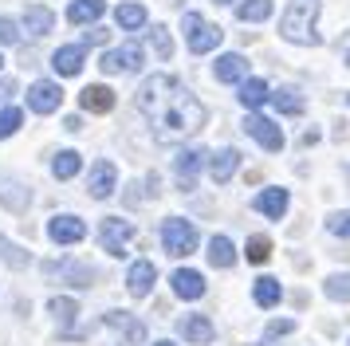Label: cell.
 <instances>
[{"label":"cell","mask_w":350,"mask_h":346,"mask_svg":"<svg viewBox=\"0 0 350 346\" xmlns=\"http://www.w3.org/2000/svg\"><path fill=\"white\" fill-rule=\"evenodd\" d=\"M134 107L142 110V118L150 122V130H154V138L161 146L185 142L205 126V107L174 75H150L134 94Z\"/></svg>","instance_id":"obj_1"},{"label":"cell","mask_w":350,"mask_h":346,"mask_svg":"<svg viewBox=\"0 0 350 346\" xmlns=\"http://www.w3.org/2000/svg\"><path fill=\"white\" fill-rule=\"evenodd\" d=\"M319 12H323V0H291L284 20H280V36H284L287 44L315 47L319 44V28H315Z\"/></svg>","instance_id":"obj_2"},{"label":"cell","mask_w":350,"mask_h":346,"mask_svg":"<svg viewBox=\"0 0 350 346\" xmlns=\"http://www.w3.org/2000/svg\"><path fill=\"white\" fill-rule=\"evenodd\" d=\"M181 31H185V44H189L193 55H205L213 47H221V40H224V31L217 28L213 20H205V16H197V12H185Z\"/></svg>","instance_id":"obj_3"},{"label":"cell","mask_w":350,"mask_h":346,"mask_svg":"<svg viewBox=\"0 0 350 346\" xmlns=\"http://www.w3.org/2000/svg\"><path fill=\"white\" fill-rule=\"evenodd\" d=\"M138 236V224L126 217H107L103 224H98V244H103V252H111V256H126L130 252V240Z\"/></svg>","instance_id":"obj_4"},{"label":"cell","mask_w":350,"mask_h":346,"mask_svg":"<svg viewBox=\"0 0 350 346\" xmlns=\"http://www.w3.org/2000/svg\"><path fill=\"white\" fill-rule=\"evenodd\" d=\"M161 244L170 256H189L197 248V228H193V220L185 217H170L161 224Z\"/></svg>","instance_id":"obj_5"},{"label":"cell","mask_w":350,"mask_h":346,"mask_svg":"<svg viewBox=\"0 0 350 346\" xmlns=\"http://www.w3.org/2000/svg\"><path fill=\"white\" fill-rule=\"evenodd\" d=\"M138 63H142V44L130 40V44L114 47V51H103L98 67H103V75H126V71H134Z\"/></svg>","instance_id":"obj_6"},{"label":"cell","mask_w":350,"mask_h":346,"mask_svg":"<svg viewBox=\"0 0 350 346\" xmlns=\"http://www.w3.org/2000/svg\"><path fill=\"white\" fill-rule=\"evenodd\" d=\"M59 107H64V91H59V83H51V79H36L32 87H28V110H36V114H55Z\"/></svg>","instance_id":"obj_7"},{"label":"cell","mask_w":350,"mask_h":346,"mask_svg":"<svg viewBox=\"0 0 350 346\" xmlns=\"http://www.w3.org/2000/svg\"><path fill=\"white\" fill-rule=\"evenodd\" d=\"M244 130H248L268 154H280V150H284V134H280V126L271 122V118H264V114H248V118H244Z\"/></svg>","instance_id":"obj_8"},{"label":"cell","mask_w":350,"mask_h":346,"mask_svg":"<svg viewBox=\"0 0 350 346\" xmlns=\"http://www.w3.org/2000/svg\"><path fill=\"white\" fill-rule=\"evenodd\" d=\"M48 236L55 244H79L83 236H87V224H83L79 217H71V213H59V217H51Z\"/></svg>","instance_id":"obj_9"},{"label":"cell","mask_w":350,"mask_h":346,"mask_svg":"<svg viewBox=\"0 0 350 346\" xmlns=\"http://www.w3.org/2000/svg\"><path fill=\"white\" fill-rule=\"evenodd\" d=\"M208 161V154L201 150V146H189V150H181L174 161V173H177V181H181V189H193V177L201 173V165Z\"/></svg>","instance_id":"obj_10"},{"label":"cell","mask_w":350,"mask_h":346,"mask_svg":"<svg viewBox=\"0 0 350 346\" xmlns=\"http://www.w3.org/2000/svg\"><path fill=\"white\" fill-rule=\"evenodd\" d=\"M83 59H87V47L83 44H64L55 55H51V67H55V75L71 79V75L83 71Z\"/></svg>","instance_id":"obj_11"},{"label":"cell","mask_w":350,"mask_h":346,"mask_svg":"<svg viewBox=\"0 0 350 346\" xmlns=\"http://www.w3.org/2000/svg\"><path fill=\"white\" fill-rule=\"evenodd\" d=\"M114 185H118V170H114V161H95V170H91V181H87V189H91V197L95 201H103V197H111Z\"/></svg>","instance_id":"obj_12"},{"label":"cell","mask_w":350,"mask_h":346,"mask_svg":"<svg viewBox=\"0 0 350 346\" xmlns=\"http://www.w3.org/2000/svg\"><path fill=\"white\" fill-rule=\"evenodd\" d=\"M154 280H158V267L150 264V260H138V264H130V276H126V287L134 299H146L154 291Z\"/></svg>","instance_id":"obj_13"},{"label":"cell","mask_w":350,"mask_h":346,"mask_svg":"<svg viewBox=\"0 0 350 346\" xmlns=\"http://www.w3.org/2000/svg\"><path fill=\"white\" fill-rule=\"evenodd\" d=\"M237 170H240V150H232V146H228V150H217L213 161H208V173H213L217 185H228Z\"/></svg>","instance_id":"obj_14"},{"label":"cell","mask_w":350,"mask_h":346,"mask_svg":"<svg viewBox=\"0 0 350 346\" xmlns=\"http://www.w3.org/2000/svg\"><path fill=\"white\" fill-rule=\"evenodd\" d=\"M213 75L221 79V83H244L248 79V59L237 55V51H228V55H221V59L213 63Z\"/></svg>","instance_id":"obj_15"},{"label":"cell","mask_w":350,"mask_h":346,"mask_svg":"<svg viewBox=\"0 0 350 346\" xmlns=\"http://www.w3.org/2000/svg\"><path fill=\"white\" fill-rule=\"evenodd\" d=\"M79 103H83V110H91V114H111L114 110V91L103 87V83H91V87H83Z\"/></svg>","instance_id":"obj_16"},{"label":"cell","mask_w":350,"mask_h":346,"mask_svg":"<svg viewBox=\"0 0 350 346\" xmlns=\"http://www.w3.org/2000/svg\"><path fill=\"white\" fill-rule=\"evenodd\" d=\"M170 283H174V295H181V299H201L205 295V276H201V271H189V267L174 271Z\"/></svg>","instance_id":"obj_17"},{"label":"cell","mask_w":350,"mask_h":346,"mask_svg":"<svg viewBox=\"0 0 350 346\" xmlns=\"http://www.w3.org/2000/svg\"><path fill=\"white\" fill-rule=\"evenodd\" d=\"M252 204H256V213H264L268 220H280L287 213V189H264Z\"/></svg>","instance_id":"obj_18"},{"label":"cell","mask_w":350,"mask_h":346,"mask_svg":"<svg viewBox=\"0 0 350 346\" xmlns=\"http://www.w3.org/2000/svg\"><path fill=\"white\" fill-rule=\"evenodd\" d=\"M237 98H240V103H244L248 110H260V107H264V103L271 98V87L264 83V79H244V83H240V94H237Z\"/></svg>","instance_id":"obj_19"},{"label":"cell","mask_w":350,"mask_h":346,"mask_svg":"<svg viewBox=\"0 0 350 346\" xmlns=\"http://www.w3.org/2000/svg\"><path fill=\"white\" fill-rule=\"evenodd\" d=\"M181 334H185L189 343L205 346V343H213L217 330H213V323H208L205 315H185V319H181Z\"/></svg>","instance_id":"obj_20"},{"label":"cell","mask_w":350,"mask_h":346,"mask_svg":"<svg viewBox=\"0 0 350 346\" xmlns=\"http://www.w3.org/2000/svg\"><path fill=\"white\" fill-rule=\"evenodd\" d=\"M103 12H107V0H71L67 20H71V24H95Z\"/></svg>","instance_id":"obj_21"},{"label":"cell","mask_w":350,"mask_h":346,"mask_svg":"<svg viewBox=\"0 0 350 346\" xmlns=\"http://www.w3.org/2000/svg\"><path fill=\"white\" fill-rule=\"evenodd\" d=\"M24 28H28V36H48V31L55 28V12L44 8V4H32V8L24 12Z\"/></svg>","instance_id":"obj_22"},{"label":"cell","mask_w":350,"mask_h":346,"mask_svg":"<svg viewBox=\"0 0 350 346\" xmlns=\"http://www.w3.org/2000/svg\"><path fill=\"white\" fill-rule=\"evenodd\" d=\"M114 20H118V28H126V31H142L146 28V20H150V12H146L142 4H118L114 8Z\"/></svg>","instance_id":"obj_23"},{"label":"cell","mask_w":350,"mask_h":346,"mask_svg":"<svg viewBox=\"0 0 350 346\" xmlns=\"http://www.w3.org/2000/svg\"><path fill=\"white\" fill-rule=\"evenodd\" d=\"M79 170H83V154L79 150H59V154L51 157V173H55L59 181H71Z\"/></svg>","instance_id":"obj_24"},{"label":"cell","mask_w":350,"mask_h":346,"mask_svg":"<svg viewBox=\"0 0 350 346\" xmlns=\"http://www.w3.org/2000/svg\"><path fill=\"white\" fill-rule=\"evenodd\" d=\"M208 264L213 267H232L237 264V244L228 236H213L208 240Z\"/></svg>","instance_id":"obj_25"},{"label":"cell","mask_w":350,"mask_h":346,"mask_svg":"<svg viewBox=\"0 0 350 346\" xmlns=\"http://www.w3.org/2000/svg\"><path fill=\"white\" fill-rule=\"evenodd\" d=\"M107 323H111V327H118V330H122V334H126V343H130V346L146 343V327H142V323H138V319H130L126 311H111V315H107Z\"/></svg>","instance_id":"obj_26"},{"label":"cell","mask_w":350,"mask_h":346,"mask_svg":"<svg viewBox=\"0 0 350 346\" xmlns=\"http://www.w3.org/2000/svg\"><path fill=\"white\" fill-rule=\"evenodd\" d=\"M271 12H275L271 0H244V4L237 8V20H244V24H264Z\"/></svg>","instance_id":"obj_27"},{"label":"cell","mask_w":350,"mask_h":346,"mask_svg":"<svg viewBox=\"0 0 350 346\" xmlns=\"http://www.w3.org/2000/svg\"><path fill=\"white\" fill-rule=\"evenodd\" d=\"M280 295H284V291H280V280H275V276H260V280H256L252 299L260 303V307H275V303H280Z\"/></svg>","instance_id":"obj_28"},{"label":"cell","mask_w":350,"mask_h":346,"mask_svg":"<svg viewBox=\"0 0 350 346\" xmlns=\"http://www.w3.org/2000/svg\"><path fill=\"white\" fill-rule=\"evenodd\" d=\"M271 103H275V110H284V114H303V94L295 91V87L275 91V94H271Z\"/></svg>","instance_id":"obj_29"},{"label":"cell","mask_w":350,"mask_h":346,"mask_svg":"<svg viewBox=\"0 0 350 346\" xmlns=\"http://www.w3.org/2000/svg\"><path fill=\"white\" fill-rule=\"evenodd\" d=\"M323 291H327V299H338V303H350V276H327V283H323Z\"/></svg>","instance_id":"obj_30"},{"label":"cell","mask_w":350,"mask_h":346,"mask_svg":"<svg viewBox=\"0 0 350 346\" xmlns=\"http://www.w3.org/2000/svg\"><path fill=\"white\" fill-rule=\"evenodd\" d=\"M20 126H24V110L20 107H4L0 110V138H12Z\"/></svg>","instance_id":"obj_31"},{"label":"cell","mask_w":350,"mask_h":346,"mask_svg":"<svg viewBox=\"0 0 350 346\" xmlns=\"http://www.w3.org/2000/svg\"><path fill=\"white\" fill-rule=\"evenodd\" d=\"M0 260H4L8 267H28V260H32V256H28L24 248H16L12 240H4V236H0Z\"/></svg>","instance_id":"obj_32"},{"label":"cell","mask_w":350,"mask_h":346,"mask_svg":"<svg viewBox=\"0 0 350 346\" xmlns=\"http://www.w3.org/2000/svg\"><path fill=\"white\" fill-rule=\"evenodd\" d=\"M150 44H154V51H158L161 59H174V36H170V28H150Z\"/></svg>","instance_id":"obj_33"},{"label":"cell","mask_w":350,"mask_h":346,"mask_svg":"<svg viewBox=\"0 0 350 346\" xmlns=\"http://www.w3.org/2000/svg\"><path fill=\"white\" fill-rule=\"evenodd\" d=\"M244 256H248V264H268V260H271V240H268V236H252Z\"/></svg>","instance_id":"obj_34"},{"label":"cell","mask_w":350,"mask_h":346,"mask_svg":"<svg viewBox=\"0 0 350 346\" xmlns=\"http://www.w3.org/2000/svg\"><path fill=\"white\" fill-rule=\"evenodd\" d=\"M48 311L55 315L59 323H71V319L79 315V307H75V299H67V295H55V299L48 303Z\"/></svg>","instance_id":"obj_35"},{"label":"cell","mask_w":350,"mask_h":346,"mask_svg":"<svg viewBox=\"0 0 350 346\" xmlns=\"http://www.w3.org/2000/svg\"><path fill=\"white\" fill-rule=\"evenodd\" d=\"M327 232H331V236H350V209L327 217Z\"/></svg>","instance_id":"obj_36"},{"label":"cell","mask_w":350,"mask_h":346,"mask_svg":"<svg viewBox=\"0 0 350 346\" xmlns=\"http://www.w3.org/2000/svg\"><path fill=\"white\" fill-rule=\"evenodd\" d=\"M12 189H16V185H8V181H0V201H4V204H12V209L20 213V209L28 204V193H12Z\"/></svg>","instance_id":"obj_37"},{"label":"cell","mask_w":350,"mask_h":346,"mask_svg":"<svg viewBox=\"0 0 350 346\" xmlns=\"http://www.w3.org/2000/svg\"><path fill=\"white\" fill-rule=\"evenodd\" d=\"M287 330H295V319H275L268 330H264V343H271V338H280V334H287Z\"/></svg>","instance_id":"obj_38"},{"label":"cell","mask_w":350,"mask_h":346,"mask_svg":"<svg viewBox=\"0 0 350 346\" xmlns=\"http://www.w3.org/2000/svg\"><path fill=\"white\" fill-rule=\"evenodd\" d=\"M0 44H20V28L12 20H0Z\"/></svg>","instance_id":"obj_39"},{"label":"cell","mask_w":350,"mask_h":346,"mask_svg":"<svg viewBox=\"0 0 350 346\" xmlns=\"http://www.w3.org/2000/svg\"><path fill=\"white\" fill-rule=\"evenodd\" d=\"M16 91V87H12V83H0V98H8V94Z\"/></svg>","instance_id":"obj_40"},{"label":"cell","mask_w":350,"mask_h":346,"mask_svg":"<svg viewBox=\"0 0 350 346\" xmlns=\"http://www.w3.org/2000/svg\"><path fill=\"white\" fill-rule=\"evenodd\" d=\"M154 346H177V343H170V338H165V343H154Z\"/></svg>","instance_id":"obj_41"},{"label":"cell","mask_w":350,"mask_h":346,"mask_svg":"<svg viewBox=\"0 0 350 346\" xmlns=\"http://www.w3.org/2000/svg\"><path fill=\"white\" fill-rule=\"evenodd\" d=\"M217 4H232V0H217Z\"/></svg>","instance_id":"obj_42"},{"label":"cell","mask_w":350,"mask_h":346,"mask_svg":"<svg viewBox=\"0 0 350 346\" xmlns=\"http://www.w3.org/2000/svg\"><path fill=\"white\" fill-rule=\"evenodd\" d=\"M347 67H350V51H347Z\"/></svg>","instance_id":"obj_43"},{"label":"cell","mask_w":350,"mask_h":346,"mask_svg":"<svg viewBox=\"0 0 350 346\" xmlns=\"http://www.w3.org/2000/svg\"><path fill=\"white\" fill-rule=\"evenodd\" d=\"M0 67H4V59H0Z\"/></svg>","instance_id":"obj_44"},{"label":"cell","mask_w":350,"mask_h":346,"mask_svg":"<svg viewBox=\"0 0 350 346\" xmlns=\"http://www.w3.org/2000/svg\"><path fill=\"white\" fill-rule=\"evenodd\" d=\"M347 103H350V98H347Z\"/></svg>","instance_id":"obj_45"}]
</instances>
